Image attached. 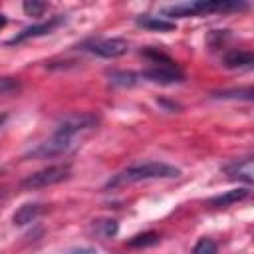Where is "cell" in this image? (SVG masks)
Masks as SVG:
<instances>
[{
    "instance_id": "15",
    "label": "cell",
    "mask_w": 254,
    "mask_h": 254,
    "mask_svg": "<svg viewBox=\"0 0 254 254\" xmlns=\"http://www.w3.org/2000/svg\"><path fill=\"white\" fill-rule=\"evenodd\" d=\"M111 77V83L113 85H123V87H131L137 83V77L139 73H133V71H111L109 73Z\"/></svg>"
},
{
    "instance_id": "22",
    "label": "cell",
    "mask_w": 254,
    "mask_h": 254,
    "mask_svg": "<svg viewBox=\"0 0 254 254\" xmlns=\"http://www.w3.org/2000/svg\"><path fill=\"white\" fill-rule=\"evenodd\" d=\"M6 22H8V20H6V16H4V14H0V30L6 26Z\"/></svg>"
},
{
    "instance_id": "9",
    "label": "cell",
    "mask_w": 254,
    "mask_h": 254,
    "mask_svg": "<svg viewBox=\"0 0 254 254\" xmlns=\"http://www.w3.org/2000/svg\"><path fill=\"white\" fill-rule=\"evenodd\" d=\"M44 204H40V202H26V204H22L16 212H14V216H12V222L16 224V226H26V224H30V222H36L42 214H44Z\"/></svg>"
},
{
    "instance_id": "4",
    "label": "cell",
    "mask_w": 254,
    "mask_h": 254,
    "mask_svg": "<svg viewBox=\"0 0 254 254\" xmlns=\"http://www.w3.org/2000/svg\"><path fill=\"white\" fill-rule=\"evenodd\" d=\"M71 175V165L69 163H60V165H50L44 167L36 173H30L28 177L22 179V187L28 190H36V189H44V187H52L58 185L62 181H65Z\"/></svg>"
},
{
    "instance_id": "8",
    "label": "cell",
    "mask_w": 254,
    "mask_h": 254,
    "mask_svg": "<svg viewBox=\"0 0 254 254\" xmlns=\"http://www.w3.org/2000/svg\"><path fill=\"white\" fill-rule=\"evenodd\" d=\"M64 22H65V18H64L62 14L52 16L48 22H42V24H34V26L24 28V30H22V32H18L14 38H10V40L6 42V46H14V44L26 42V40H30V38H40V36H46V34L54 32V30H56L60 24H64Z\"/></svg>"
},
{
    "instance_id": "23",
    "label": "cell",
    "mask_w": 254,
    "mask_h": 254,
    "mask_svg": "<svg viewBox=\"0 0 254 254\" xmlns=\"http://www.w3.org/2000/svg\"><path fill=\"white\" fill-rule=\"evenodd\" d=\"M0 173H2V171H0Z\"/></svg>"
},
{
    "instance_id": "18",
    "label": "cell",
    "mask_w": 254,
    "mask_h": 254,
    "mask_svg": "<svg viewBox=\"0 0 254 254\" xmlns=\"http://www.w3.org/2000/svg\"><path fill=\"white\" fill-rule=\"evenodd\" d=\"M214 97H222V99H228V97H242L246 101L252 99V89L246 87V89H238V91H218L214 93Z\"/></svg>"
},
{
    "instance_id": "16",
    "label": "cell",
    "mask_w": 254,
    "mask_h": 254,
    "mask_svg": "<svg viewBox=\"0 0 254 254\" xmlns=\"http://www.w3.org/2000/svg\"><path fill=\"white\" fill-rule=\"evenodd\" d=\"M22 8L28 16H34V18H40L46 8H48V2L46 0H24L22 2Z\"/></svg>"
},
{
    "instance_id": "2",
    "label": "cell",
    "mask_w": 254,
    "mask_h": 254,
    "mask_svg": "<svg viewBox=\"0 0 254 254\" xmlns=\"http://www.w3.org/2000/svg\"><path fill=\"white\" fill-rule=\"evenodd\" d=\"M246 0H185L181 4L169 6L163 10L167 18H196L208 14H228L246 10Z\"/></svg>"
},
{
    "instance_id": "7",
    "label": "cell",
    "mask_w": 254,
    "mask_h": 254,
    "mask_svg": "<svg viewBox=\"0 0 254 254\" xmlns=\"http://www.w3.org/2000/svg\"><path fill=\"white\" fill-rule=\"evenodd\" d=\"M85 50L99 58H119L129 50V42L123 38H99L85 44Z\"/></svg>"
},
{
    "instance_id": "20",
    "label": "cell",
    "mask_w": 254,
    "mask_h": 254,
    "mask_svg": "<svg viewBox=\"0 0 254 254\" xmlns=\"http://www.w3.org/2000/svg\"><path fill=\"white\" fill-rule=\"evenodd\" d=\"M95 226H101V234L103 236H113L117 232V222L115 220H99Z\"/></svg>"
},
{
    "instance_id": "13",
    "label": "cell",
    "mask_w": 254,
    "mask_h": 254,
    "mask_svg": "<svg viewBox=\"0 0 254 254\" xmlns=\"http://www.w3.org/2000/svg\"><path fill=\"white\" fill-rule=\"evenodd\" d=\"M135 24L145 28V30H151V32H171V30H175V22L173 20L159 18V16H149V14L137 16Z\"/></svg>"
},
{
    "instance_id": "5",
    "label": "cell",
    "mask_w": 254,
    "mask_h": 254,
    "mask_svg": "<svg viewBox=\"0 0 254 254\" xmlns=\"http://www.w3.org/2000/svg\"><path fill=\"white\" fill-rule=\"evenodd\" d=\"M71 145H73V137H67L64 133L54 131V135L48 141L30 149L24 155V159H54V157H60V155L67 153L71 149Z\"/></svg>"
},
{
    "instance_id": "14",
    "label": "cell",
    "mask_w": 254,
    "mask_h": 254,
    "mask_svg": "<svg viewBox=\"0 0 254 254\" xmlns=\"http://www.w3.org/2000/svg\"><path fill=\"white\" fill-rule=\"evenodd\" d=\"M159 240H161V236L157 232H141V234L131 236L127 240V246L129 248H147V246H155Z\"/></svg>"
},
{
    "instance_id": "19",
    "label": "cell",
    "mask_w": 254,
    "mask_h": 254,
    "mask_svg": "<svg viewBox=\"0 0 254 254\" xmlns=\"http://www.w3.org/2000/svg\"><path fill=\"white\" fill-rule=\"evenodd\" d=\"M216 250H218V246L210 238H200V242L194 246V252H198V254H202V252H216Z\"/></svg>"
},
{
    "instance_id": "17",
    "label": "cell",
    "mask_w": 254,
    "mask_h": 254,
    "mask_svg": "<svg viewBox=\"0 0 254 254\" xmlns=\"http://www.w3.org/2000/svg\"><path fill=\"white\" fill-rule=\"evenodd\" d=\"M20 89V81L14 77H0V95H8Z\"/></svg>"
},
{
    "instance_id": "1",
    "label": "cell",
    "mask_w": 254,
    "mask_h": 254,
    "mask_svg": "<svg viewBox=\"0 0 254 254\" xmlns=\"http://www.w3.org/2000/svg\"><path fill=\"white\" fill-rule=\"evenodd\" d=\"M181 171L173 165L161 163V161H151V163H141V165H131L125 167L123 171L115 173L107 183H105V190L109 189H119L125 185H133V183H141V181H155V179H173L179 177Z\"/></svg>"
},
{
    "instance_id": "11",
    "label": "cell",
    "mask_w": 254,
    "mask_h": 254,
    "mask_svg": "<svg viewBox=\"0 0 254 254\" xmlns=\"http://www.w3.org/2000/svg\"><path fill=\"white\" fill-rule=\"evenodd\" d=\"M222 64L228 69H250L254 64V58L250 52H242V50H230L224 54Z\"/></svg>"
},
{
    "instance_id": "3",
    "label": "cell",
    "mask_w": 254,
    "mask_h": 254,
    "mask_svg": "<svg viewBox=\"0 0 254 254\" xmlns=\"http://www.w3.org/2000/svg\"><path fill=\"white\" fill-rule=\"evenodd\" d=\"M141 54L153 65L143 69L139 73V77H143L147 81H153V83H159V85H173V83H181L185 79V73L177 67V64L167 54L159 52L157 48H147Z\"/></svg>"
},
{
    "instance_id": "10",
    "label": "cell",
    "mask_w": 254,
    "mask_h": 254,
    "mask_svg": "<svg viewBox=\"0 0 254 254\" xmlns=\"http://www.w3.org/2000/svg\"><path fill=\"white\" fill-rule=\"evenodd\" d=\"M224 171L228 173L230 179H238V181H244L246 185H250L252 183V157L238 159V161L226 165Z\"/></svg>"
},
{
    "instance_id": "12",
    "label": "cell",
    "mask_w": 254,
    "mask_h": 254,
    "mask_svg": "<svg viewBox=\"0 0 254 254\" xmlns=\"http://www.w3.org/2000/svg\"><path fill=\"white\" fill-rule=\"evenodd\" d=\"M248 194H250V190H248L246 187H238V189L226 190L224 194L212 196V198L208 200V204H210V206H214V208H224V206H230V204H234V202L244 200Z\"/></svg>"
},
{
    "instance_id": "21",
    "label": "cell",
    "mask_w": 254,
    "mask_h": 254,
    "mask_svg": "<svg viewBox=\"0 0 254 254\" xmlns=\"http://www.w3.org/2000/svg\"><path fill=\"white\" fill-rule=\"evenodd\" d=\"M73 252H95L93 248H73Z\"/></svg>"
},
{
    "instance_id": "6",
    "label": "cell",
    "mask_w": 254,
    "mask_h": 254,
    "mask_svg": "<svg viewBox=\"0 0 254 254\" xmlns=\"http://www.w3.org/2000/svg\"><path fill=\"white\" fill-rule=\"evenodd\" d=\"M95 127H97V117L93 113H69L58 121L56 131L75 139V135L83 131H91Z\"/></svg>"
}]
</instances>
